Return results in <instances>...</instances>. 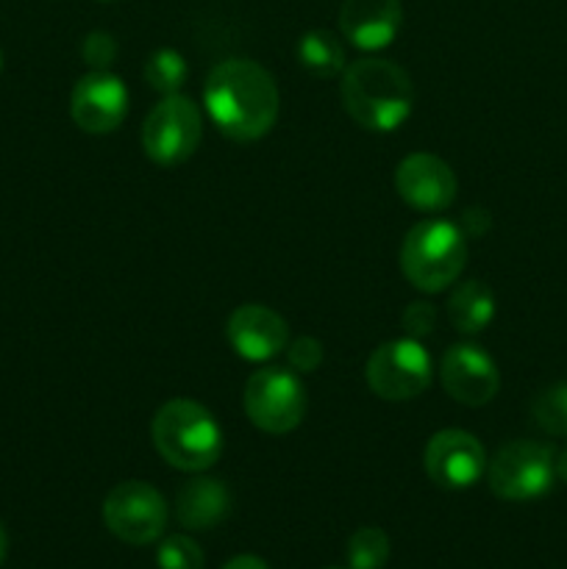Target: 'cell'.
Masks as SVG:
<instances>
[{
  "mask_svg": "<svg viewBox=\"0 0 567 569\" xmlns=\"http://www.w3.org/2000/svg\"><path fill=\"white\" fill-rule=\"evenodd\" d=\"M365 381L381 400L404 403L420 398L434 381L431 353L415 337L389 339L378 345L367 359Z\"/></svg>",
  "mask_w": 567,
  "mask_h": 569,
  "instance_id": "obj_5",
  "label": "cell"
},
{
  "mask_svg": "<svg viewBox=\"0 0 567 569\" xmlns=\"http://www.w3.org/2000/svg\"><path fill=\"white\" fill-rule=\"evenodd\" d=\"M156 561H159V569H203V550L187 533H172L161 539Z\"/></svg>",
  "mask_w": 567,
  "mask_h": 569,
  "instance_id": "obj_22",
  "label": "cell"
},
{
  "mask_svg": "<svg viewBox=\"0 0 567 569\" xmlns=\"http://www.w3.org/2000/svg\"><path fill=\"white\" fill-rule=\"evenodd\" d=\"M326 353H322V345L317 342L315 337H298L295 342L287 345V361H289V370H295L298 376H309L315 372L317 367L322 365Z\"/></svg>",
  "mask_w": 567,
  "mask_h": 569,
  "instance_id": "obj_23",
  "label": "cell"
},
{
  "mask_svg": "<svg viewBox=\"0 0 567 569\" xmlns=\"http://www.w3.org/2000/svg\"><path fill=\"white\" fill-rule=\"evenodd\" d=\"M556 481V453L543 442L517 439L504 445L487 465V483L495 498L526 503L550 492Z\"/></svg>",
  "mask_w": 567,
  "mask_h": 569,
  "instance_id": "obj_7",
  "label": "cell"
},
{
  "mask_svg": "<svg viewBox=\"0 0 567 569\" xmlns=\"http://www.w3.org/2000/svg\"><path fill=\"white\" fill-rule=\"evenodd\" d=\"M345 556L350 569H384L389 561V537L376 526L359 528L350 533Z\"/></svg>",
  "mask_w": 567,
  "mask_h": 569,
  "instance_id": "obj_20",
  "label": "cell"
},
{
  "mask_svg": "<svg viewBox=\"0 0 567 569\" xmlns=\"http://www.w3.org/2000/svg\"><path fill=\"white\" fill-rule=\"evenodd\" d=\"M222 569H270L259 556H233Z\"/></svg>",
  "mask_w": 567,
  "mask_h": 569,
  "instance_id": "obj_27",
  "label": "cell"
},
{
  "mask_svg": "<svg viewBox=\"0 0 567 569\" xmlns=\"http://www.w3.org/2000/svg\"><path fill=\"white\" fill-rule=\"evenodd\" d=\"M170 506L165 495L145 481H122L106 495L103 526L126 545L156 542L165 537Z\"/></svg>",
  "mask_w": 567,
  "mask_h": 569,
  "instance_id": "obj_9",
  "label": "cell"
},
{
  "mask_svg": "<svg viewBox=\"0 0 567 569\" xmlns=\"http://www.w3.org/2000/svg\"><path fill=\"white\" fill-rule=\"evenodd\" d=\"M556 478L567 483V448L561 453H556Z\"/></svg>",
  "mask_w": 567,
  "mask_h": 569,
  "instance_id": "obj_28",
  "label": "cell"
},
{
  "mask_svg": "<svg viewBox=\"0 0 567 569\" xmlns=\"http://www.w3.org/2000/svg\"><path fill=\"white\" fill-rule=\"evenodd\" d=\"M203 103L228 139L256 142L276 126L281 94L276 78L253 59H226L206 78Z\"/></svg>",
  "mask_w": 567,
  "mask_h": 569,
  "instance_id": "obj_1",
  "label": "cell"
},
{
  "mask_svg": "<svg viewBox=\"0 0 567 569\" xmlns=\"http://www.w3.org/2000/svg\"><path fill=\"white\" fill-rule=\"evenodd\" d=\"M6 553H9V533H6L3 522H0V567H3Z\"/></svg>",
  "mask_w": 567,
  "mask_h": 569,
  "instance_id": "obj_29",
  "label": "cell"
},
{
  "mask_svg": "<svg viewBox=\"0 0 567 569\" xmlns=\"http://www.w3.org/2000/svg\"><path fill=\"white\" fill-rule=\"evenodd\" d=\"M203 139V117L187 94H165L148 111L142 126V150L161 167L189 161Z\"/></svg>",
  "mask_w": 567,
  "mask_h": 569,
  "instance_id": "obj_8",
  "label": "cell"
},
{
  "mask_svg": "<svg viewBox=\"0 0 567 569\" xmlns=\"http://www.w3.org/2000/svg\"><path fill=\"white\" fill-rule=\"evenodd\" d=\"M467 264V237L456 222L422 220L409 228L400 244V270L406 281L426 295H437L459 281Z\"/></svg>",
  "mask_w": 567,
  "mask_h": 569,
  "instance_id": "obj_4",
  "label": "cell"
},
{
  "mask_svg": "<svg viewBox=\"0 0 567 569\" xmlns=\"http://www.w3.org/2000/svg\"><path fill=\"white\" fill-rule=\"evenodd\" d=\"M434 322H437V311H434L431 303H409L404 311V328L406 337L422 339L426 333H431Z\"/></svg>",
  "mask_w": 567,
  "mask_h": 569,
  "instance_id": "obj_25",
  "label": "cell"
},
{
  "mask_svg": "<svg viewBox=\"0 0 567 569\" xmlns=\"http://www.w3.org/2000/svg\"><path fill=\"white\" fill-rule=\"evenodd\" d=\"M459 228L465 231V237H478L489 228V214L484 209H467V217L461 220Z\"/></svg>",
  "mask_w": 567,
  "mask_h": 569,
  "instance_id": "obj_26",
  "label": "cell"
},
{
  "mask_svg": "<svg viewBox=\"0 0 567 569\" xmlns=\"http://www.w3.org/2000/svg\"><path fill=\"white\" fill-rule=\"evenodd\" d=\"M531 417L550 437H567V381L543 389L534 398Z\"/></svg>",
  "mask_w": 567,
  "mask_h": 569,
  "instance_id": "obj_21",
  "label": "cell"
},
{
  "mask_svg": "<svg viewBox=\"0 0 567 569\" xmlns=\"http://www.w3.org/2000/svg\"><path fill=\"white\" fill-rule=\"evenodd\" d=\"M395 189L400 200L422 214H439L450 209L459 192L448 161L434 153H409L395 170Z\"/></svg>",
  "mask_w": 567,
  "mask_h": 569,
  "instance_id": "obj_13",
  "label": "cell"
},
{
  "mask_svg": "<svg viewBox=\"0 0 567 569\" xmlns=\"http://www.w3.org/2000/svg\"><path fill=\"white\" fill-rule=\"evenodd\" d=\"M439 383L461 406H487L500 389V372L493 356L472 342L450 345L439 359Z\"/></svg>",
  "mask_w": 567,
  "mask_h": 569,
  "instance_id": "obj_11",
  "label": "cell"
},
{
  "mask_svg": "<svg viewBox=\"0 0 567 569\" xmlns=\"http://www.w3.org/2000/svg\"><path fill=\"white\" fill-rule=\"evenodd\" d=\"M450 326L459 333L476 337L487 331L489 322L495 320V295L487 283L465 281L450 292L448 300Z\"/></svg>",
  "mask_w": 567,
  "mask_h": 569,
  "instance_id": "obj_17",
  "label": "cell"
},
{
  "mask_svg": "<svg viewBox=\"0 0 567 569\" xmlns=\"http://www.w3.org/2000/svg\"><path fill=\"white\" fill-rule=\"evenodd\" d=\"M342 106L365 131H398L415 109V83L409 72L389 59H359L342 72Z\"/></svg>",
  "mask_w": 567,
  "mask_h": 569,
  "instance_id": "obj_2",
  "label": "cell"
},
{
  "mask_svg": "<svg viewBox=\"0 0 567 569\" xmlns=\"http://www.w3.org/2000/svg\"><path fill=\"white\" fill-rule=\"evenodd\" d=\"M103 3H109V0H103Z\"/></svg>",
  "mask_w": 567,
  "mask_h": 569,
  "instance_id": "obj_31",
  "label": "cell"
},
{
  "mask_svg": "<svg viewBox=\"0 0 567 569\" xmlns=\"http://www.w3.org/2000/svg\"><path fill=\"white\" fill-rule=\"evenodd\" d=\"M231 511V492L217 478H206L195 472L176 498V517L189 531H209L220 526Z\"/></svg>",
  "mask_w": 567,
  "mask_h": 569,
  "instance_id": "obj_16",
  "label": "cell"
},
{
  "mask_svg": "<svg viewBox=\"0 0 567 569\" xmlns=\"http://www.w3.org/2000/svg\"><path fill=\"white\" fill-rule=\"evenodd\" d=\"M298 61L309 76L315 78H337L342 76L348 59H345V44L339 42L337 33L322 31H306L298 42Z\"/></svg>",
  "mask_w": 567,
  "mask_h": 569,
  "instance_id": "obj_18",
  "label": "cell"
},
{
  "mask_svg": "<svg viewBox=\"0 0 567 569\" xmlns=\"http://www.w3.org/2000/svg\"><path fill=\"white\" fill-rule=\"evenodd\" d=\"M404 22L400 0H345L339 9V31L354 48L384 50L395 42Z\"/></svg>",
  "mask_w": 567,
  "mask_h": 569,
  "instance_id": "obj_15",
  "label": "cell"
},
{
  "mask_svg": "<svg viewBox=\"0 0 567 569\" xmlns=\"http://www.w3.org/2000/svg\"><path fill=\"white\" fill-rule=\"evenodd\" d=\"M187 59H183L178 50L161 48L145 61V81H148L150 89L165 98V94H176L178 89L187 81Z\"/></svg>",
  "mask_w": 567,
  "mask_h": 569,
  "instance_id": "obj_19",
  "label": "cell"
},
{
  "mask_svg": "<svg viewBox=\"0 0 567 569\" xmlns=\"http://www.w3.org/2000/svg\"><path fill=\"white\" fill-rule=\"evenodd\" d=\"M242 406L248 420L259 431L281 437L304 422L309 398H306V387L298 372L284 370V367H265L245 383Z\"/></svg>",
  "mask_w": 567,
  "mask_h": 569,
  "instance_id": "obj_6",
  "label": "cell"
},
{
  "mask_svg": "<svg viewBox=\"0 0 567 569\" xmlns=\"http://www.w3.org/2000/svg\"><path fill=\"white\" fill-rule=\"evenodd\" d=\"M83 61H87L92 70H109L117 59V42L111 33L106 31H92L83 39Z\"/></svg>",
  "mask_w": 567,
  "mask_h": 569,
  "instance_id": "obj_24",
  "label": "cell"
},
{
  "mask_svg": "<svg viewBox=\"0 0 567 569\" xmlns=\"http://www.w3.org/2000/svg\"><path fill=\"white\" fill-rule=\"evenodd\" d=\"M128 89L115 72L92 70L78 78L70 94V114L81 131L111 133L128 114Z\"/></svg>",
  "mask_w": 567,
  "mask_h": 569,
  "instance_id": "obj_12",
  "label": "cell"
},
{
  "mask_svg": "<svg viewBox=\"0 0 567 569\" xmlns=\"http://www.w3.org/2000/svg\"><path fill=\"white\" fill-rule=\"evenodd\" d=\"M0 70H3V53H0Z\"/></svg>",
  "mask_w": 567,
  "mask_h": 569,
  "instance_id": "obj_30",
  "label": "cell"
},
{
  "mask_svg": "<svg viewBox=\"0 0 567 569\" xmlns=\"http://www.w3.org/2000/svg\"><path fill=\"white\" fill-rule=\"evenodd\" d=\"M428 478L442 489H470L487 476V450L472 437L470 431L461 428H445L437 431L426 445L422 456Z\"/></svg>",
  "mask_w": 567,
  "mask_h": 569,
  "instance_id": "obj_10",
  "label": "cell"
},
{
  "mask_svg": "<svg viewBox=\"0 0 567 569\" xmlns=\"http://www.w3.org/2000/svg\"><path fill=\"white\" fill-rule=\"evenodd\" d=\"M161 459L181 472H206L220 461L222 431L209 409L187 398L167 400L150 422Z\"/></svg>",
  "mask_w": 567,
  "mask_h": 569,
  "instance_id": "obj_3",
  "label": "cell"
},
{
  "mask_svg": "<svg viewBox=\"0 0 567 569\" xmlns=\"http://www.w3.org/2000/svg\"><path fill=\"white\" fill-rule=\"evenodd\" d=\"M226 337L239 359L265 365V361L276 359L278 353L287 350L289 328L287 320L278 311H272L270 306L245 303L228 317Z\"/></svg>",
  "mask_w": 567,
  "mask_h": 569,
  "instance_id": "obj_14",
  "label": "cell"
}]
</instances>
